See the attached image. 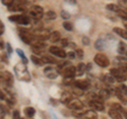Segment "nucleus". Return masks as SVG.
I'll return each mask as SVG.
<instances>
[{"mask_svg": "<svg viewBox=\"0 0 127 119\" xmlns=\"http://www.w3.org/2000/svg\"><path fill=\"white\" fill-rule=\"evenodd\" d=\"M15 74L17 78L21 81L25 82H30L31 81V75L30 72L28 71V67L26 66V64H22V63H18V64L15 65Z\"/></svg>", "mask_w": 127, "mask_h": 119, "instance_id": "obj_1", "label": "nucleus"}, {"mask_svg": "<svg viewBox=\"0 0 127 119\" xmlns=\"http://www.w3.org/2000/svg\"><path fill=\"white\" fill-rule=\"evenodd\" d=\"M94 62L101 67H107L110 64V61H109L108 57H107L106 55H104V54H101V53L96 54L94 56Z\"/></svg>", "mask_w": 127, "mask_h": 119, "instance_id": "obj_2", "label": "nucleus"}, {"mask_svg": "<svg viewBox=\"0 0 127 119\" xmlns=\"http://www.w3.org/2000/svg\"><path fill=\"white\" fill-rule=\"evenodd\" d=\"M110 74L112 75V76L116 78V80L119 81V82H123V81H125L127 79L126 74L124 73V71H123L121 67H120V69H118V67L111 69L110 70Z\"/></svg>", "mask_w": 127, "mask_h": 119, "instance_id": "obj_3", "label": "nucleus"}, {"mask_svg": "<svg viewBox=\"0 0 127 119\" xmlns=\"http://www.w3.org/2000/svg\"><path fill=\"white\" fill-rule=\"evenodd\" d=\"M1 79H2V82H3V84L5 85L6 89L11 88V86L13 85V83H14V76H13V74L10 73V72H7V71H4V72L1 74Z\"/></svg>", "mask_w": 127, "mask_h": 119, "instance_id": "obj_4", "label": "nucleus"}, {"mask_svg": "<svg viewBox=\"0 0 127 119\" xmlns=\"http://www.w3.org/2000/svg\"><path fill=\"white\" fill-rule=\"evenodd\" d=\"M19 37H20L21 40L25 43H27V44H31V43L33 42V40L35 39L34 34H31L30 32H28L26 30H21L20 32H19Z\"/></svg>", "mask_w": 127, "mask_h": 119, "instance_id": "obj_5", "label": "nucleus"}, {"mask_svg": "<svg viewBox=\"0 0 127 119\" xmlns=\"http://www.w3.org/2000/svg\"><path fill=\"white\" fill-rule=\"evenodd\" d=\"M45 15V13H43V9L41 6L39 5H33L30 9V16L32 18L34 19H40L42 18V16Z\"/></svg>", "mask_w": 127, "mask_h": 119, "instance_id": "obj_6", "label": "nucleus"}, {"mask_svg": "<svg viewBox=\"0 0 127 119\" xmlns=\"http://www.w3.org/2000/svg\"><path fill=\"white\" fill-rule=\"evenodd\" d=\"M62 74L65 78H73L75 74H76V67L71 64H68L62 70Z\"/></svg>", "mask_w": 127, "mask_h": 119, "instance_id": "obj_7", "label": "nucleus"}, {"mask_svg": "<svg viewBox=\"0 0 127 119\" xmlns=\"http://www.w3.org/2000/svg\"><path fill=\"white\" fill-rule=\"evenodd\" d=\"M49 52L51 54L55 55V56H57L59 58H65L67 57V53L64 51L62 47H58V46H55V45H52L49 47Z\"/></svg>", "mask_w": 127, "mask_h": 119, "instance_id": "obj_8", "label": "nucleus"}, {"mask_svg": "<svg viewBox=\"0 0 127 119\" xmlns=\"http://www.w3.org/2000/svg\"><path fill=\"white\" fill-rule=\"evenodd\" d=\"M67 105H68V108L70 110H74V111L84 109V103H83L81 100H78V99H73V98L69 101V103Z\"/></svg>", "mask_w": 127, "mask_h": 119, "instance_id": "obj_9", "label": "nucleus"}, {"mask_svg": "<svg viewBox=\"0 0 127 119\" xmlns=\"http://www.w3.org/2000/svg\"><path fill=\"white\" fill-rule=\"evenodd\" d=\"M33 34H34L38 39H40V40H43V41H45L46 39H49V37H50L49 31H47V30H45V29H36V30L33 32Z\"/></svg>", "mask_w": 127, "mask_h": 119, "instance_id": "obj_10", "label": "nucleus"}, {"mask_svg": "<svg viewBox=\"0 0 127 119\" xmlns=\"http://www.w3.org/2000/svg\"><path fill=\"white\" fill-rule=\"evenodd\" d=\"M88 104L91 109H93L94 111H98V112H102V111H104V109H105L103 102L98 101V100H89Z\"/></svg>", "mask_w": 127, "mask_h": 119, "instance_id": "obj_11", "label": "nucleus"}, {"mask_svg": "<svg viewBox=\"0 0 127 119\" xmlns=\"http://www.w3.org/2000/svg\"><path fill=\"white\" fill-rule=\"evenodd\" d=\"M43 72H45V74L47 75V77L49 79H55L58 76V72H57V71H55V69H54V67H52V66L45 67Z\"/></svg>", "mask_w": 127, "mask_h": 119, "instance_id": "obj_12", "label": "nucleus"}, {"mask_svg": "<svg viewBox=\"0 0 127 119\" xmlns=\"http://www.w3.org/2000/svg\"><path fill=\"white\" fill-rule=\"evenodd\" d=\"M72 99V95H71V93L69 92H64L62 94L61 96V99H59V101L62 102V103H65V104H68L69 101Z\"/></svg>", "mask_w": 127, "mask_h": 119, "instance_id": "obj_13", "label": "nucleus"}, {"mask_svg": "<svg viewBox=\"0 0 127 119\" xmlns=\"http://www.w3.org/2000/svg\"><path fill=\"white\" fill-rule=\"evenodd\" d=\"M74 85L85 91V90H87V89L89 88L90 84H89V82L87 81V80H77V81L74 82Z\"/></svg>", "mask_w": 127, "mask_h": 119, "instance_id": "obj_14", "label": "nucleus"}, {"mask_svg": "<svg viewBox=\"0 0 127 119\" xmlns=\"http://www.w3.org/2000/svg\"><path fill=\"white\" fill-rule=\"evenodd\" d=\"M30 17H28L26 15H19V18H18V21L17 23L18 24H21V25H28L30 24Z\"/></svg>", "mask_w": 127, "mask_h": 119, "instance_id": "obj_15", "label": "nucleus"}, {"mask_svg": "<svg viewBox=\"0 0 127 119\" xmlns=\"http://www.w3.org/2000/svg\"><path fill=\"white\" fill-rule=\"evenodd\" d=\"M108 114H109L110 118H112V119H123V116H122L121 112H119V111L114 110V109L109 110V113Z\"/></svg>", "mask_w": 127, "mask_h": 119, "instance_id": "obj_16", "label": "nucleus"}, {"mask_svg": "<svg viewBox=\"0 0 127 119\" xmlns=\"http://www.w3.org/2000/svg\"><path fill=\"white\" fill-rule=\"evenodd\" d=\"M50 41H52V42H57L61 40V33H59L58 31H54L52 32V33H50Z\"/></svg>", "mask_w": 127, "mask_h": 119, "instance_id": "obj_17", "label": "nucleus"}, {"mask_svg": "<svg viewBox=\"0 0 127 119\" xmlns=\"http://www.w3.org/2000/svg\"><path fill=\"white\" fill-rule=\"evenodd\" d=\"M113 32L116 34H118L120 37L124 38L127 40V30H123L121 27H113Z\"/></svg>", "mask_w": 127, "mask_h": 119, "instance_id": "obj_18", "label": "nucleus"}, {"mask_svg": "<svg viewBox=\"0 0 127 119\" xmlns=\"http://www.w3.org/2000/svg\"><path fill=\"white\" fill-rule=\"evenodd\" d=\"M83 118H86V119H98L96 113L93 112V111H86V112H84Z\"/></svg>", "mask_w": 127, "mask_h": 119, "instance_id": "obj_19", "label": "nucleus"}, {"mask_svg": "<svg viewBox=\"0 0 127 119\" xmlns=\"http://www.w3.org/2000/svg\"><path fill=\"white\" fill-rule=\"evenodd\" d=\"M23 112H25V115L28 117V118H32L36 113V111H35L34 108H32V106H27V108L23 110Z\"/></svg>", "mask_w": 127, "mask_h": 119, "instance_id": "obj_20", "label": "nucleus"}, {"mask_svg": "<svg viewBox=\"0 0 127 119\" xmlns=\"http://www.w3.org/2000/svg\"><path fill=\"white\" fill-rule=\"evenodd\" d=\"M4 95H5V97H4V100L7 101L10 104H15L16 103V99L13 97V95H12L11 92H4Z\"/></svg>", "mask_w": 127, "mask_h": 119, "instance_id": "obj_21", "label": "nucleus"}, {"mask_svg": "<svg viewBox=\"0 0 127 119\" xmlns=\"http://www.w3.org/2000/svg\"><path fill=\"white\" fill-rule=\"evenodd\" d=\"M116 95H117L118 98L120 99L122 102H124V103H127V95L123 94L119 89H116Z\"/></svg>", "mask_w": 127, "mask_h": 119, "instance_id": "obj_22", "label": "nucleus"}, {"mask_svg": "<svg viewBox=\"0 0 127 119\" xmlns=\"http://www.w3.org/2000/svg\"><path fill=\"white\" fill-rule=\"evenodd\" d=\"M106 9L111 11V12H114V13H119V11L121 10V7L117 4H113V3H109V4L106 5Z\"/></svg>", "mask_w": 127, "mask_h": 119, "instance_id": "obj_23", "label": "nucleus"}, {"mask_svg": "<svg viewBox=\"0 0 127 119\" xmlns=\"http://www.w3.org/2000/svg\"><path fill=\"white\" fill-rule=\"evenodd\" d=\"M31 61L34 63V64H36V65H42L43 62L42 61V59L41 58H39V57H37V56H35V55H32L31 56Z\"/></svg>", "mask_w": 127, "mask_h": 119, "instance_id": "obj_24", "label": "nucleus"}, {"mask_svg": "<svg viewBox=\"0 0 127 119\" xmlns=\"http://www.w3.org/2000/svg\"><path fill=\"white\" fill-rule=\"evenodd\" d=\"M16 53H17V54L19 55V57L21 58V61H22L23 64H27V63L29 62V60H28V58H27V56L25 55V53H23L20 49H17V50H16Z\"/></svg>", "mask_w": 127, "mask_h": 119, "instance_id": "obj_25", "label": "nucleus"}, {"mask_svg": "<svg viewBox=\"0 0 127 119\" xmlns=\"http://www.w3.org/2000/svg\"><path fill=\"white\" fill-rule=\"evenodd\" d=\"M43 16L47 18V20H54V19H56V13L53 11H48Z\"/></svg>", "mask_w": 127, "mask_h": 119, "instance_id": "obj_26", "label": "nucleus"}, {"mask_svg": "<svg viewBox=\"0 0 127 119\" xmlns=\"http://www.w3.org/2000/svg\"><path fill=\"white\" fill-rule=\"evenodd\" d=\"M118 52L120 53V54H126V52H127V45H126V43H123V42L119 43Z\"/></svg>", "mask_w": 127, "mask_h": 119, "instance_id": "obj_27", "label": "nucleus"}, {"mask_svg": "<svg viewBox=\"0 0 127 119\" xmlns=\"http://www.w3.org/2000/svg\"><path fill=\"white\" fill-rule=\"evenodd\" d=\"M86 70H87V67H86V65L84 64V63H79V64L77 65V67H76V73L78 75H83Z\"/></svg>", "mask_w": 127, "mask_h": 119, "instance_id": "obj_28", "label": "nucleus"}, {"mask_svg": "<svg viewBox=\"0 0 127 119\" xmlns=\"http://www.w3.org/2000/svg\"><path fill=\"white\" fill-rule=\"evenodd\" d=\"M104 80L106 83H108V84H112V83H114V81H116V78H114L112 75H105Z\"/></svg>", "mask_w": 127, "mask_h": 119, "instance_id": "obj_29", "label": "nucleus"}, {"mask_svg": "<svg viewBox=\"0 0 127 119\" xmlns=\"http://www.w3.org/2000/svg\"><path fill=\"white\" fill-rule=\"evenodd\" d=\"M104 45H105V42L102 40V39H98V40L95 41V49H97V50H103L104 49Z\"/></svg>", "mask_w": 127, "mask_h": 119, "instance_id": "obj_30", "label": "nucleus"}, {"mask_svg": "<svg viewBox=\"0 0 127 119\" xmlns=\"http://www.w3.org/2000/svg\"><path fill=\"white\" fill-rule=\"evenodd\" d=\"M98 95H100V97L104 100V99H107L109 96H110V94H109V91H107V90H102L100 93H98Z\"/></svg>", "mask_w": 127, "mask_h": 119, "instance_id": "obj_31", "label": "nucleus"}, {"mask_svg": "<svg viewBox=\"0 0 127 119\" xmlns=\"http://www.w3.org/2000/svg\"><path fill=\"white\" fill-rule=\"evenodd\" d=\"M6 113H7L6 108L2 103H0V118H4Z\"/></svg>", "mask_w": 127, "mask_h": 119, "instance_id": "obj_32", "label": "nucleus"}, {"mask_svg": "<svg viewBox=\"0 0 127 119\" xmlns=\"http://www.w3.org/2000/svg\"><path fill=\"white\" fill-rule=\"evenodd\" d=\"M42 61L43 62H47V63H55V59H53L52 57L48 56V55H45V56H42Z\"/></svg>", "mask_w": 127, "mask_h": 119, "instance_id": "obj_33", "label": "nucleus"}, {"mask_svg": "<svg viewBox=\"0 0 127 119\" xmlns=\"http://www.w3.org/2000/svg\"><path fill=\"white\" fill-rule=\"evenodd\" d=\"M72 91H73V93H74L75 95H77V96H81V95L84 94V90L79 89V88H77V86H75V85H74V88H73Z\"/></svg>", "mask_w": 127, "mask_h": 119, "instance_id": "obj_34", "label": "nucleus"}, {"mask_svg": "<svg viewBox=\"0 0 127 119\" xmlns=\"http://www.w3.org/2000/svg\"><path fill=\"white\" fill-rule=\"evenodd\" d=\"M12 119H22L20 116V113H19L18 110L13 111V115H12Z\"/></svg>", "mask_w": 127, "mask_h": 119, "instance_id": "obj_35", "label": "nucleus"}, {"mask_svg": "<svg viewBox=\"0 0 127 119\" xmlns=\"http://www.w3.org/2000/svg\"><path fill=\"white\" fill-rule=\"evenodd\" d=\"M63 26H64V29L67 30V31H72L73 30V26H72V24H71L70 22H64Z\"/></svg>", "mask_w": 127, "mask_h": 119, "instance_id": "obj_36", "label": "nucleus"}, {"mask_svg": "<svg viewBox=\"0 0 127 119\" xmlns=\"http://www.w3.org/2000/svg\"><path fill=\"white\" fill-rule=\"evenodd\" d=\"M111 109H114V110H117V111H119V112H121V113L123 112V110H124L120 104H118V103H113L112 105H111Z\"/></svg>", "mask_w": 127, "mask_h": 119, "instance_id": "obj_37", "label": "nucleus"}, {"mask_svg": "<svg viewBox=\"0 0 127 119\" xmlns=\"http://www.w3.org/2000/svg\"><path fill=\"white\" fill-rule=\"evenodd\" d=\"M59 43H61V45L63 47H66V46L69 45V41H68V39H66V38L61 39V40H59Z\"/></svg>", "mask_w": 127, "mask_h": 119, "instance_id": "obj_38", "label": "nucleus"}, {"mask_svg": "<svg viewBox=\"0 0 127 119\" xmlns=\"http://www.w3.org/2000/svg\"><path fill=\"white\" fill-rule=\"evenodd\" d=\"M61 16H62L63 19H69L71 17L70 14L68 13V12H66V11H62L61 12Z\"/></svg>", "mask_w": 127, "mask_h": 119, "instance_id": "obj_39", "label": "nucleus"}, {"mask_svg": "<svg viewBox=\"0 0 127 119\" xmlns=\"http://www.w3.org/2000/svg\"><path fill=\"white\" fill-rule=\"evenodd\" d=\"M18 18H19V15H12V16H10V17H9V20H10V21H13V22H16V23H17V21H18Z\"/></svg>", "mask_w": 127, "mask_h": 119, "instance_id": "obj_40", "label": "nucleus"}, {"mask_svg": "<svg viewBox=\"0 0 127 119\" xmlns=\"http://www.w3.org/2000/svg\"><path fill=\"white\" fill-rule=\"evenodd\" d=\"M119 90L121 91V92L123 93V94H125V95H127V86L125 85V84H121L120 85V88H118Z\"/></svg>", "mask_w": 127, "mask_h": 119, "instance_id": "obj_41", "label": "nucleus"}, {"mask_svg": "<svg viewBox=\"0 0 127 119\" xmlns=\"http://www.w3.org/2000/svg\"><path fill=\"white\" fill-rule=\"evenodd\" d=\"M72 82H73V78H65L64 79V83H65L66 85L72 84Z\"/></svg>", "mask_w": 127, "mask_h": 119, "instance_id": "obj_42", "label": "nucleus"}, {"mask_svg": "<svg viewBox=\"0 0 127 119\" xmlns=\"http://www.w3.org/2000/svg\"><path fill=\"white\" fill-rule=\"evenodd\" d=\"M13 2H14V0H1V3H2V4H4V5H6V6L11 5Z\"/></svg>", "mask_w": 127, "mask_h": 119, "instance_id": "obj_43", "label": "nucleus"}, {"mask_svg": "<svg viewBox=\"0 0 127 119\" xmlns=\"http://www.w3.org/2000/svg\"><path fill=\"white\" fill-rule=\"evenodd\" d=\"M83 44L84 45H89L90 44V39L88 37H83Z\"/></svg>", "mask_w": 127, "mask_h": 119, "instance_id": "obj_44", "label": "nucleus"}, {"mask_svg": "<svg viewBox=\"0 0 127 119\" xmlns=\"http://www.w3.org/2000/svg\"><path fill=\"white\" fill-rule=\"evenodd\" d=\"M5 46H6V51H7V54H12V53H13V49H12V46H11V44H10V43L9 42H7V43H5Z\"/></svg>", "mask_w": 127, "mask_h": 119, "instance_id": "obj_45", "label": "nucleus"}, {"mask_svg": "<svg viewBox=\"0 0 127 119\" xmlns=\"http://www.w3.org/2000/svg\"><path fill=\"white\" fill-rule=\"evenodd\" d=\"M75 52H76V55H77L79 58H83V57H84V52H83V50H76Z\"/></svg>", "mask_w": 127, "mask_h": 119, "instance_id": "obj_46", "label": "nucleus"}, {"mask_svg": "<svg viewBox=\"0 0 127 119\" xmlns=\"http://www.w3.org/2000/svg\"><path fill=\"white\" fill-rule=\"evenodd\" d=\"M67 57H68L69 59H74L75 58V53L71 51V52H69L68 54H67Z\"/></svg>", "mask_w": 127, "mask_h": 119, "instance_id": "obj_47", "label": "nucleus"}, {"mask_svg": "<svg viewBox=\"0 0 127 119\" xmlns=\"http://www.w3.org/2000/svg\"><path fill=\"white\" fill-rule=\"evenodd\" d=\"M4 33V25H3V23L0 21V35H2Z\"/></svg>", "mask_w": 127, "mask_h": 119, "instance_id": "obj_48", "label": "nucleus"}, {"mask_svg": "<svg viewBox=\"0 0 127 119\" xmlns=\"http://www.w3.org/2000/svg\"><path fill=\"white\" fill-rule=\"evenodd\" d=\"M50 101H51V104L52 105H57L58 104V101L56 100V99H54V98H50Z\"/></svg>", "mask_w": 127, "mask_h": 119, "instance_id": "obj_49", "label": "nucleus"}, {"mask_svg": "<svg viewBox=\"0 0 127 119\" xmlns=\"http://www.w3.org/2000/svg\"><path fill=\"white\" fill-rule=\"evenodd\" d=\"M4 97H5L4 92H2V91L0 90V100H4Z\"/></svg>", "mask_w": 127, "mask_h": 119, "instance_id": "obj_50", "label": "nucleus"}, {"mask_svg": "<svg viewBox=\"0 0 127 119\" xmlns=\"http://www.w3.org/2000/svg\"><path fill=\"white\" fill-rule=\"evenodd\" d=\"M65 2L69 3V4H75V3H76V0H65Z\"/></svg>", "mask_w": 127, "mask_h": 119, "instance_id": "obj_51", "label": "nucleus"}, {"mask_svg": "<svg viewBox=\"0 0 127 119\" xmlns=\"http://www.w3.org/2000/svg\"><path fill=\"white\" fill-rule=\"evenodd\" d=\"M4 49V41L2 39H0V50H3Z\"/></svg>", "mask_w": 127, "mask_h": 119, "instance_id": "obj_52", "label": "nucleus"}, {"mask_svg": "<svg viewBox=\"0 0 127 119\" xmlns=\"http://www.w3.org/2000/svg\"><path fill=\"white\" fill-rule=\"evenodd\" d=\"M119 2H120L121 4H124V5L127 4V0H119Z\"/></svg>", "mask_w": 127, "mask_h": 119, "instance_id": "obj_53", "label": "nucleus"}, {"mask_svg": "<svg viewBox=\"0 0 127 119\" xmlns=\"http://www.w3.org/2000/svg\"><path fill=\"white\" fill-rule=\"evenodd\" d=\"M2 60L5 61V63H7V58H6V55H5V54L2 55Z\"/></svg>", "mask_w": 127, "mask_h": 119, "instance_id": "obj_54", "label": "nucleus"}, {"mask_svg": "<svg viewBox=\"0 0 127 119\" xmlns=\"http://www.w3.org/2000/svg\"><path fill=\"white\" fill-rule=\"evenodd\" d=\"M122 114H123V115H124V118H126V119H127V110H125V109H124V110H123V112H122Z\"/></svg>", "mask_w": 127, "mask_h": 119, "instance_id": "obj_55", "label": "nucleus"}, {"mask_svg": "<svg viewBox=\"0 0 127 119\" xmlns=\"http://www.w3.org/2000/svg\"><path fill=\"white\" fill-rule=\"evenodd\" d=\"M125 27H126V30H127V22L125 23Z\"/></svg>", "mask_w": 127, "mask_h": 119, "instance_id": "obj_56", "label": "nucleus"}, {"mask_svg": "<svg viewBox=\"0 0 127 119\" xmlns=\"http://www.w3.org/2000/svg\"><path fill=\"white\" fill-rule=\"evenodd\" d=\"M126 55H127V52H126Z\"/></svg>", "mask_w": 127, "mask_h": 119, "instance_id": "obj_57", "label": "nucleus"}, {"mask_svg": "<svg viewBox=\"0 0 127 119\" xmlns=\"http://www.w3.org/2000/svg\"><path fill=\"white\" fill-rule=\"evenodd\" d=\"M77 119H79V118H77Z\"/></svg>", "mask_w": 127, "mask_h": 119, "instance_id": "obj_58", "label": "nucleus"}]
</instances>
